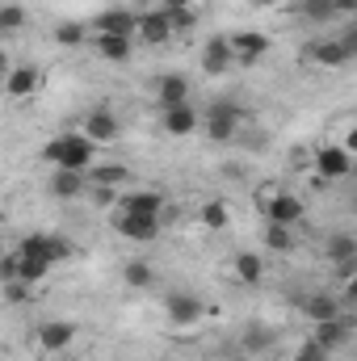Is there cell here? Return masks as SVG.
I'll return each instance as SVG.
<instances>
[{"mask_svg": "<svg viewBox=\"0 0 357 361\" xmlns=\"http://www.w3.org/2000/svg\"><path fill=\"white\" fill-rule=\"evenodd\" d=\"M92 180H97L101 189H118V185L131 180V169H126V164H97V169H92Z\"/></svg>", "mask_w": 357, "mask_h": 361, "instance_id": "24", "label": "cell"}, {"mask_svg": "<svg viewBox=\"0 0 357 361\" xmlns=\"http://www.w3.org/2000/svg\"><path fill=\"white\" fill-rule=\"evenodd\" d=\"M273 341V332L269 328H253L248 336H244V349H261V345H269Z\"/></svg>", "mask_w": 357, "mask_h": 361, "instance_id": "35", "label": "cell"}, {"mask_svg": "<svg viewBox=\"0 0 357 361\" xmlns=\"http://www.w3.org/2000/svg\"><path fill=\"white\" fill-rule=\"evenodd\" d=\"M303 315L315 319V324H324V319H337L341 311H337V298H328V294H311V298L303 302Z\"/></svg>", "mask_w": 357, "mask_h": 361, "instance_id": "22", "label": "cell"}, {"mask_svg": "<svg viewBox=\"0 0 357 361\" xmlns=\"http://www.w3.org/2000/svg\"><path fill=\"white\" fill-rule=\"evenodd\" d=\"M38 85H42V72H38V68H30V63L8 72V97H30Z\"/></svg>", "mask_w": 357, "mask_h": 361, "instance_id": "18", "label": "cell"}, {"mask_svg": "<svg viewBox=\"0 0 357 361\" xmlns=\"http://www.w3.org/2000/svg\"><path fill=\"white\" fill-rule=\"evenodd\" d=\"M72 341H76V324H68V319H47V324L38 328V345H42L47 353H63Z\"/></svg>", "mask_w": 357, "mask_h": 361, "instance_id": "9", "label": "cell"}, {"mask_svg": "<svg viewBox=\"0 0 357 361\" xmlns=\"http://www.w3.org/2000/svg\"><path fill=\"white\" fill-rule=\"evenodd\" d=\"M202 126V114L185 101V105H173V109H164V130L173 135V139H185V135H193Z\"/></svg>", "mask_w": 357, "mask_h": 361, "instance_id": "13", "label": "cell"}, {"mask_svg": "<svg viewBox=\"0 0 357 361\" xmlns=\"http://www.w3.org/2000/svg\"><path fill=\"white\" fill-rule=\"evenodd\" d=\"M345 147H349V156H357V126L345 135Z\"/></svg>", "mask_w": 357, "mask_h": 361, "instance_id": "37", "label": "cell"}, {"mask_svg": "<svg viewBox=\"0 0 357 361\" xmlns=\"http://www.w3.org/2000/svg\"><path fill=\"white\" fill-rule=\"evenodd\" d=\"M236 361H253V357H236Z\"/></svg>", "mask_w": 357, "mask_h": 361, "instance_id": "41", "label": "cell"}, {"mask_svg": "<svg viewBox=\"0 0 357 361\" xmlns=\"http://www.w3.org/2000/svg\"><path fill=\"white\" fill-rule=\"evenodd\" d=\"M85 189V173H68V169H59L55 177H51V193L55 197H76Z\"/></svg>", "mask_w": 357, "mask_h": 361, "instance_id": "23", "label": "cell"}, {"mask_svg": "<svg viewBox=\"0 0 357 361\" xmlns=\"http://www.w3.org/2000/svg\"><path fill=\"white\" fill-rule=\"evenodd\" d=\"M349 298H357V273H353V281H349Z\"/></svg>", "mask_w": 357, "mask_h": 361, "instance_id": "40", "label": "cell"}, {"mask_svg": "<svg viewBox=\"0 0 357 361\" xmlns=\"http://www.w3.org/2000/svg\"><path fill=\"white\" fill-rule=\"evenodd\" d=\"M85 135H89L92 143H114L118 139V118L109 109H92L89 118H85Z\"/></svg>", "mask_w": 357, "mask_h": 361, "instance_id": "16", "label": "cell"}, {"mask_svg": "<svg viewBox=\"0 0 357 361\" xmlns=\"http://www.w3.org/2000/svg\"><path fill=\"white\" fill-rule=\"evenodd\" d=\"M173 30H177V21H173L169 8L139 13V42H143V47H164V42L173 38Z\"/></svg>", "mask_w": 357, "mask_h": 361, "instance_id": "3", "label": "cell"}, {"mask_svg": "<svg viewBox=\"0 0 357 361\" xmlns=\"http://www.w3.org/2000/svg\"><path fill=\"white\" fill-rule=\"evenodd\" d=\"M298 13L307 21H332L337 17V0H298Z\"/></svg>", "mask_w": 357, "mask_h": 361, "instance_id": "25", "label": "cell"}, {"mask_svg": "<svg viewBox=\"0 0 357 361\" xmlns=\"http://www.w3.org/2000/svg\"><path fill=\"white\" fill-rule=\"evenodd\" d=\"M21 21H25V13H21V4H4V8H0V25H4V34H13V30H21Z\"/></svg>", "mask_w": 357, "mask_h": 361, "instance_id": "30", "label": "cell"}, {"mask_svg": "<svg viewBox=\"0 0 357 361\" xmlns=\"http://www.w3.org/2000/svg\"><path fill=\"white\" fill-rule=\"evenodd\" d=\"M122 214H147V219H160L164 214V193L156 189H135L122 197Z\"/></svg>", "mask_w": 357, "mask_h": 361, "instance_id": "12", "label": "cell"}, {"mask_svg": "<svg viewBox=\"0 0 357 361\" xmlns=\"http://www.w3.org/2000/svg\"><path fill=\"white\" fill-rule=\"evenodd\" d=\"M265 244L273 248V252H290V227L269 223V227H265Z\"/></svg>", "mask_w": 357, "mask_h": 361, "instance_id": "28", "label": "cell"}, {"mask_svg": "<svg viewBox=\"0 0 357 361\" xmlns=\"http://www.w3.org/2000/svg\"><path fill=\"white\" fill-rule=\"evenodd\" d=\"M55 38H59L63 47H80V42H85V30L72 25V21H63V25H55Z\"/></svg>", "mask_w": 357, "mask_h": 361, "instance_id": "31", "label": "cell"}, {"mask_svg": "<svg viewBox=\"0 0 357 361\" xmlns=\"http://www.w3.org/2000/svg\"><path fill=\"white\" fill-rule=\"evenodd\" d=\"M0 269H4V281H21V252L13 248V252L4 257V265H0Z\"/></svg>", "mask_w": 357, "mask_h": 361, "instance_id": "34", "label": "cell"}, {"mask_svg": "<svg viewBox=\"0 0 357 361\" xmlns=\"http://www.w3.org/2000/svg\"><path fill=\"white\" fill-rule=\"evenodd\" d=\"M114 227H118V235H126L135 244H147L160 235V219H147V214H118Z\"/></svg>", "mask_w": 357, "mask_h": 361, "instance_id": "7", "label": "cell"}, {"mask_svg": "<svg viewBox=\"0 0 357 361\" xmlns=\"http://www.w3.org/2000/svg\"><path fill=\"white\" fill-rule=\"evenodd\" d=\"M92 51L101 59H109V63H126L135 55V38L131 34H97L92 38Z\"/></svg>", "mask_w": 357, "mask_h": 361, "instance_id": "8", "label": "cell"}, {"mask_svg": "<svg viewBox=\"0 0 357 361\" xmlns=\"http://www.w3.org/2000/svg\"><path fill=\"white\" fill-rule=\"evenodd\" d=\"M17 252H21V281H30V286L42 281L51 273V265H55L47 252H25V248H17Z\"/></svg>", "mask_w": 357, "mask_h": 361, "instance_id": "19", "label": "cell"}, {"mask_svg": "<svg viewBox=\"0 0 357 361\" xmlns=\"http://www.w3.org/2000/svg\"><path fill=\"white\" fill-rule=\"evenodd\" d=\"M231 51H236V59L257 63L261 55H269V34H261V30H240V34H231Z\"/></svg>", "mask_w": 357, "mask_h": 361, "instance_id": "10", "label": "cell"}, {"mask_svg": "<svg viewBox=\"0 0 357 361\" xmlns=\"http://www.w3.org/2000/svg\"><path fill=\"white\" fill-rule=\"evenodd\" d=\"M164 8H173V13H177V8H189V0H164Z\"/></svg>", "mask_w": 357, "mask_h": 361, "instance_id": "39", "label": "cell"}, {"mask_svg": "<svg viewBox=\"0 0 357 361\" xmlns=\"http://www.w3.org/2000/svg\"><path fill=\"white\" fill-rule=\"evenodd\" d=\"M353 214H357V202H353Z\"/></svg>", "mask_w": 357, "mask_h": 361, "instance_id": "42", "label": "cell"}, {"mask_svg": "<svg viewBox=\"0 0 357 361\" xmlns=\"http://www.w3.org/2000/svg\"><path fill=\"white\" fill-rule=\"evenodd\" d=\"M231 63H236L231 38H210V42L202 47V72H206V76H223Z\"/></svg>", "mask_w": 357, "mask_h": 361, "instance_id": "6", "label": "cell"}, {"mask_svg": "<svg viewBox=\"0 0 357 361\" xmlns=\"http://www.w3.org/2000/svg\"><path fill=\"white\" fill-rule=\"evenodd\" d=\"M349 169H353V156H349L345 143H341V147H315V185L341 180Z\"/></svg>", "mask_w": 357, "mask_h": 361, "instance_id": "4", "label": "cell"}, {"mask_svg": "<svg viewBox=\"0 0 357 361\" xmlns=\"http://www.w3.org/2000/svg\"><path fill=\"white\" fill-rule=\"evenodd\" d=\"M122 277H126V286H152V265H143V261H131V265L122 269Z\"/></svg>", "mask_w": 357, "mask_h": 361, "instance_id": "29", "label": "cell"}, {"mask_svg": "<svg viewBox=\"0 0 357 361\" xmlns=\"http://www.w3.org/2000/svg\"><path fill=\"white\" fill-rule=\"evenodd\" d=\"M353 252H357V240H353V235H332V240H328V261H332V265L349 261Z\"/></svg>", "mask_w": 357, "mask_h": 361, "instance_id": "27", "label": "cell"}, {"mask_svg": "<svg viewBox=\"0 0 357 361\" xmlns=\"http://www.w3.org/2000/svg\"><path fill=\"white\" fill-rule=\"evenodd\" d=\"M337 13H357V0H337Z\"/></svg>", "mask_w": 357, "mask_h": 361, "instance_id": "38", "label": "cell"}, {"mask_svg": "<svg viewBox=\"0 0 357 361\" xmlns=\"http://www.w3.org/2000/svg\"><path fill=\"white\" fill-rule=\"evenodd\" d=\"M236 277H240L244 286H257V281L265 277V261H261L257 252H236Z\"/></svg>", "mask_w": 357, "mask_h": 361, "instance_id": "21", "label": "cell"}, {"mask_svg": "<svg viewBox=\"0 0 357 361\" xmlns=\"http://www.w3.org/2000/svg\"><path fill=\"white\" fill-rule=\"evenodd\" d=\"M294 361H328V349H324L320 341H307V345L294 353Z\"/></svg>", "mask_w": 357, "mask_h": 361, "instance_id": "33", "label": "cell"}, {"mask_svg": "<svg viewBox=\"0 0 357 361\" xmlns=\"http://www.w3.org/2000/svg\"><path fill=\"white\" fill-rule=\"evenodd\" d=\"M315 341H320V345L332 353V349H341V345L349 341V324H345L341 315H337V319H324V324L315 328Z\"/></svg>", "mask_w": 357, "mask_h": 361, "instance_id": "17", "label": "cell"}, {"mask_svg": "<svg viewBox=\"0 0 357 361\" xmlns=\"http://www.w3.org/2000/svg\"><path fill=\"white\" fill-rule=\"evenodd\" d=\"M164 315L173 324H198L202 319V298H193V294H169L164 298Z\"/></svg>", "mask_w": 357, "mask_h": 361, "instance_id": "15", "label": "cell"}, {"mask_svg": "<svg viewBox=\"0 0 357 361\" xmlns=\"http://www.w3.org/2000/svg\"><path fill=\"white\" fill-rule=\"evenodd\" d=\"M189 101V80L185 76H160V105L164 109H173V105H185Z\"/></svg>", "mask_w": 357, "mask_h": 361, "instance_id": "20", "label": "cell"}, {"mask_svg": "<svg viewBox=\"0 0 357 361\" xmlns=\"http://www.w3.org/2000/svg\"><path fill=\"white\" fill-rule=\"evenodd\" d=\"M307 59L320 63V68H345L349 63V51H345L341 38H324V42H311L307 47Z\"/></svg>", "mask_w": 357, "mask_h": 361, "instance_id": "14", "label": "cell"}, {"mask_svg": "<svg viewBox=\"0 0 357 361\" xmlns=\"http://www.w3.org/2000/svg\"><path fill=\"white\" fill-rule=\"evenodd\" d=\"M92 152H97V143L89 135H59L47 143V160L55 169H68V173H85L92 164Z\"/></svg>", "mask_w": 357, "mask_h": 361, "instance_id": "1", "label": "cell"}, {"mask_svg": "<svg viewBox=\"0 0 357 361\" xmlns=\"http://www.w3.org/2000/svg\"><path fill=\"white\" fill-rule=\"evenodd\" d=\"M47 252H51V261L59 265V261L72 257V240H63V235H47Z\"/></svg>", "mask_w": 357, "mask_h": 361, "instance_id": "32", "label": "cell"}, {"mask_svg": "<svg viewBox=\"0 0 357 361\" xmlns=\"http://www.w3.org/2000/svg\"><path fill=\"white\" fill-rule=\"evenodd\" d=\"M202 223H206L210 231H223V227L231 223V214H227V202H202Z\"/></svg>", "mask_w": 357, "mask_h": 361, "instance_id": "26", "label": "cell"}, {"mask_svg": "<svg viewBox=\"0 0 357 361\" xmlns=\"http://www.w3.org/2000/svg\"><path fill=\"white\" fill-rule=\"evenodd\" d=\"M341 42H345V51H349V59H357V25L349 34H341Z\"/></svg>", "mask_w": 357, "mask_h": 361, "instance_id": "36", "label": "cell"}, {"mask_svg": "<svg viewBox=\"0 0 357 361\" xmlns=\"http://www.w3.org/2000/svg\"><path fill=\"white\" fill-rule=\"evenodd\" d=\"M261 202H265V219H269V223L294 227V223L303 219V202H298L294 193H282V189H273V193H261Z\"/></svg>", "mask_w": 357, "mask_h": 361, "instance_id": "5", "label": "cell"}, {"mask_svg": "<svg viewBox=\"0 0 357 361\" xmlns=\"http://www.w3.org/2000/svg\"><path fill=\"white\" fill-rule=\"evenodd\" d=\"M97 34H131V38H139V13H131V8H105L97 17Z\"/></svg>", "mask_w": 357, "mask_h": 361, "instance_id": "11", "label": "cell"}, {"mask_svg": "<svg viewBox=\"0 0 357 361\" xmlns=\"http://www.w3.org/2000/svg\"><path fill=\"white\" fill-rule=\"evenodd\" d=\"M202 126H206V135H210L214 143H227V139H236V130H240V109H236L231 101H214V105L202 114Z\"/></svg>", "mask_w": 357, "mask_h": 361, "instance_id": "2", "label": "cell"}]
</instances>
